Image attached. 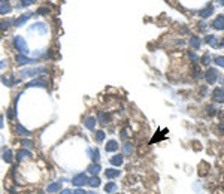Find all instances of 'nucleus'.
<instances>
[{
  "label": "nucleus",
  "mask_w": 224,
  "mask_h": 194,
  "mask_svg": "<svg viewBox=\"0 0 224 194\" xmlns=\"http://www.w3.org/2000/svg\"><path fill=\"white\" fill-rule=\"evenodd\" d=\"M15 133H17V135H19V136H30V131L25 129V127H23L21 124H18L15 127Z\"/></svg>",
  "instance_id": "nucleus-5"
},
{
  "label": "nucleus",
  "mask_w": 224,
  "mask_h": 194,
  "mask_svg": "<svg viewBox=\"0 0 224 194\" xmlns=\"http://www.w3.org/2000/svg\"><path fill=\"white\" fill-rule=\"evenodd\" d=\"M11 6L8 5V3H2L0 5V15H6V14H9L11 12Z\"/></svg>",
  "instance_id": "nucleus-11"
},
{
  "label": "nucleus",
  "mask_w": 224,
  "mask_h": 194,
  "mask_svg": "<svg viewBox=\"0 0 224 194\" xmlns=\"http://www.w3.org/2000/svg\"><path fill=\"white\" fill-rule=\"evenodd\" d=\"M117 148H118V145H117L115 140H111V142H108V145H106V151H115Z\"/></svg>",
  "instance_id": "nucleus-16"
},
{
  "label": "nucleus",
  "mask_w": 224,
  "mask_h": 194,
  "mask_svg": "<svg viewBox=\"0 0 224 194\" xmlns=\"http://www.w3.org/2000/svg\"><path fill=\"white\" fill-rule=\"evenodd\" d=\"M2 119H3V118L0 117V129H2V127H3V123H2Z\"/></svg>",
  "instance_id": "nucleus-34"
},
{
  "label": "nucleus",
  "mask_w": 224,
  "mask_h": 194,
  "mask_svg": "<svg viewBox=\"0 0 224 194\" xmlns=\"http://www.w3.org/2000/svg\"><path fill=\"white\" fill-rule=\"evenodd\" d=\"M88 194H94V193H93V191H90V193H88Z\"/></svg>",
  "instance_id": "nucleus-36"
},
{
  "label": "nucleus",
  "mask_w": 224,
  "mask_h": 194,
  "mask_svg": "<svg viewBox=\"0 0 224 194\" xmlns=\"http://www.w3.org/2000/svg\"><path fill=\"white\" fill-rule=\"evenodd\" d=\"M111 163H112V164H121V163H123V157H121V155H115L114 158L111 160Z\"/></svg>",
  "instance_id": "nucleus-17"
},
{
  "label": "nucleus",
  "mask_w": 224,
  "mask_h": 194,
  "mask_svg": "<svg viewBox=\"0 0 224 194\" xmlns=\"http://www.w3.org/2000/svg\"><path fill=\"white\" fill-rule=\"evenodd\" d=\"M60 194H73V191H72V190H67V188H66V190L60 191Z\"/></svg>",
  "instance_id": "nucleus-30"
},
{
  "label": "nucleus",
  "mask_w": 224,
  "mask_h": 194,
  "mask_svg": "<svg viewBox=\"0 0 224 194\" xmlns=\"http://www.w3.org/2000/svg\"><path fill=\"white\" fill-rule=\"evenodd\" d=\"M31 15H33V14H25V15H21V17H19V18L17 19V21H15V25H17V27L23 25V24H24L25 21H27L29 18H31Z\"/></svg>",
  "instance_id": "nucleus-8"
},
{
  "label": "nucleus",
  "mask_w": 224,
  "mask_h": 194,
  "mask_svg": "<svg viewBox=\"0 0 224 194\" xmlns=\"http://www.w3.org/2000/svg\"><path fill=\"white\" fill-rule=\"evenodd\" d=\"M87 182H88L90 187H99V185H100V179H99V178H91V179L87 181Z\"/></svg>",
  "instance_id": "nucleus-15"
},
{
  "label": "nucleus",
  "mask_w": 224,
  "mask_h": 194,
  "mask_svg": "<svg viewBox=\"0 0 224 194\" xmlns=\"http://www.w3.org/2000/svg\"><path fill=\"white\" fill-rule=\"evenodd\" d=\"M217 99H218V100H223V93H221V91H217Z\"/></svg>",
  "instance_id": "nucleus-32"
},
{
  "label": "nucleus",
  "mask_w": 224,
  "mask_h": 194,
  "mask_svg": "<svg viewBox=\"0 0 224 194\" xmlns=\"http://www.w3.org/2000/svg\"><path fill=\"white\" fill-rule=\"evenodd\" d=\"M15 60H17V63L19 64V66H23V64H31V63H35L33 60H30L29 57H25L24 54H18L17 57H15Z\"/></svg>",
  "instance_id": "nucleus-3"
},
{
  "label": "nucleus",
  "mask_w": 224,
  "mask_h": 194,
  "mask_svg": "<svg viewBox=\"0 0 224 194\" xmlns=\"http://www.w3.org/2000/svg\"><path fill=\"white\" fill-rule=\"evenodd\" d=\"M217 2H218V3L221 5V6H224V0H217Z\"/></svg>",
  "instance_id": "nucleus-33"
},
{
  "label": "nucleus",
  "mask_w": 224,
  "mask_h": 194,
  "mask_svg": "<svg viewBox=\"0 0 224 194\" xmlns=\"http://www.w3.org/2000/svg\"><path fill=\"white\" fill-rule=\"evenodd\" d=\"M206 41H208L211 45H212V46L217 45V37H215V36H208V37H206Z\"/></svg>",
  "instance_id": "nucleus-21"
},
{
  "label": "nucleus",
  "mask_w": 224,
  "mask_h": 194,
  "mask_svg": "<svg viewBox=\"0 0 224 194\" xmlns=\"http://www.w3.org/2000/svg\"><path fill=\"white\" fill-rule=\"evenodd\" d=\"M9 25H12V19H5V21H0V29H2V30L9 29Z\"/></svg>",
  "instance_id": "nucleus-14"
},
{
  "label": "nucleus",
  "mask_w": 224,
  "mask_h": 194,
  "mask_svg": "<svg viewBox=\"0 0 224 194\" xmlns=\"http://www.w3.org/2000/svg\"><path fill=\"white\" fill-rule=\"evenodd\" d=\"M33 2H35V0H23L21 5H23V6H27V5H31Z\"/></svg>",
  "instance_id": "nucleus-28"
},
{
  "label": "nucleus",
  "mask_w": 224,
  "mask_h": 194,
  "mask_svg": "<svg viewBox=\"0 0 224 194\" xmlns=\"http://www.w3.org/2000/svg\"><path fill=\"white\" fill-rule=\"evenodd\" d=\"M223 45H224V39H223Z\"/></svg>",
  "instance_id": "nucleus-37"
},
{
  "label": "nucleus",
  "mask_w": 224,
  "mask_h": 194,
  "mask_svg": "<svg viewBox=\"0 0 224 194\" xmlns=\"http://www.w3.org/2000/svg\"><path fill=\"white\" fill-rule=\"evenodd\" d=\"M14 46L21 52V54H29L30 52V49L27 48V43H25V41H24V37H21V36L14 37Z\"/></svg>",
  "instance_id": "nucleus-1"
},
{
  "label": "nucleus",
  "mask_w": 224,
  "mask_h": 194,
  "mask_svg": "<svg viewBox=\"0 0 224 194\" xmlns=\"http://www.w3.org/2000/svg\"><path fill=\"white\" fill-rule=\"evenodd\" d=\"M105 175H106V178H112V176H117V175H118V172H114V170H106V173H105Z\"/></svg>",
  "instance_id": "nucleus-23"
},
{
  "label": "nucleus",
  "mask_w": 224,
  "mask_h": 194,
  "mask_svg": "<svg viewBox=\"0 0 224 194\" xmlns=\"http://www.w3.org/2000/svg\"><path fill=\"white\" fill-rule=\"evenodd\" d=\"M0 2H2V3H6V0H0Z\"/></svg>",
  "instance_id": "nucleus-35"
},
{
  "label": "nucleus",
  "mask_w": 224,
  "mask_h": 194,
  "mask_svg": "<svg viewBox=\"0 0 224 194\" xmlns=\"http://www.w3.org/2000/svg\"><path fill=\"white\" fill-rule=\"evenodd\" d=\"M87 175L85 173H78V175H75L73 178H72V184L73 185H76V187H81V185H84L85 182H87Z\"/></svg>",
  "instance_id": "nucleus-2"
},
{
  "label": "nucleus",
  "mask_w": 224,
  "mask_h": 194,
  "mask_svg": "<svg viewBox=\"0 0 224 194\" xmlns=\"http://www.w3.org/2000/svg\"><path fill=\"white\" fill-rule=\"evenodd\" d=\"M99 170H100V166H99V164L90 166V172H91V173H99Z\"/></svg>",
  "instance_id": "nucleus-20"
},
{
  "label": "nucleus",
  "mask_w": 224,
  "mask_h": 194,
  "mask_svg": "<svg viewBox=\"0 0 224 194\" xmlns=\"http://www.w3.org/2000/svg\"><path fill=\"white\" fill-rule=\"evenodd\" d=\"M190 43H191L194 48H199V45H200V41H199V37H191L190 39Z\"/></svg>",
  "instance_id": "nucleus-19"
},
{
  "label": "nucleus",
  "mask_w": 224,
  "mask_h": 194,
  "mask_svg": "<svg viewBox=\"0 0 224 194\" xmlns=\"http://www.w3.org/2000/svg\"><path fill=\"white\" fill-rule=\"evenodd\" d=\"M84 124H85V127L87 129H90V130H94V127H96V118H93V117H90V118H87L84 121Z\"/></svg>",
  "instance_id": "nucleus-7"
},
{
  "label": "nucleus",
  "mask_w": 224,
  "mask_h": 194,
  "mask_svg": "<svg viewBox=\"0 0 224 194\" xmlns=\"http://www.w3.org/2000/svg\"><path fill=\"white\" fill-rule=\"evenodd\" d=\"M212 27L217 29V30H224V17H218L214 19L212 23Z\"/></svg>",
  "instance_id": "nucleus-4"
},
{
  "label": "nucleus",
  "mask_w": 224,
  "mask_h": 194,
  "mask_svg": "<svg viewBox=\"0 0 224 194\" xmlns=\"http://www.w3.org/2000/svg\"><path fill=\"white\" fill-rule=\"evenodd\" d=\"M73 194H87V191H84L82 188H78L76 191H73Z\"/></svg>",
  "instance_id": "nucleus-29"
},
{
  "label": "nucleus",
  "mask_w": 224,
  "mask_h": 194,
  "mask_svg": "<svg viewBox=\"0 0 224 194\" xmlns=\"http://www.w3.org/2000/svg\"><path fill=\"white\" fill-rule=\"evenodd\" d=\"M14 117H15V108H11V109H9V112H8V118H9V119H12Z\"/></svg>",
  "instance_id": "nucleus-24"
},
{
  "label": "nucleus",
  "mask_w": 224,
  "mask_h": 194,
  "mask_svg": "<svg viewBox=\"0 0 224 194\" xmlns=\"http://www.w3.org/2000/svg\"><path fill=\"white\" fill-rule=\"evenodd\" d=\"M115 190V185L114 184H108L106 185V191H114Z\"/></svg>",
  "instance_id": "nucleus-27"
},
{
  "label": "nucleus",
  "mask_w": 224,
  "mask_h": 194,
  "mask_svg": "<svg viewBox=\"0 0 224 194\" xmlns=\"http://www.w3.org/2000/svg\"><path fill=\"white\" fill-rule=\"evenodd\" d=\"M29 87H41V88H45V87H47V82H45L43 79H35V81H31L29 84Z\"/></svg>",
  "instance_id": "nucleus-9"
},
{
  "label": "nucleus",
  "mask_w": 224,
  "mask_h": 194,
  "mask_svg": "<svg viewBox=\"0 0 224 194\" xmlns=\"http://www.w3.org/2000/svg\"><path fill=\"white\" fill-rule=\"evenodd\" d=\"M60 188H61V184H60V182H54V184L48 185L47 191H48L49 194H54V193H58V191H60Z\"/></svg>",
  "instance_id": "nucleus-6"
},
{
  "label": "nucleus",
  "mask_w": 224,
  "mask_h": 194,
  "mask_svg": "<svg viewBox=\"0 0 224 194\" xmlns=\"http://www.w3.org/2000/svg\"><path fill=\"white\" fill-rule=\"evenodd\" d=\"M18 160H23V158H25V157H31V152L30 151H27V149H21L18 154Z\"/></svg>",
  "instance_id": "nucleus-13"
},
{
  "label": "nucleus",
  "mask_w": 224,
  "mask_h": 194,
  "mask_svg": "<svg viewBox=\"0 0 224 194\" xmlns=\"http://www.w3.org/2000/svg\"><path fill=\"white\" fill-rule=\"evenodd\" d=\"M105 137V133L103 131H96V135H94V139L97 140V142H102Z\"/></svg>",
  "instance_id": "nucleus-18"
},
{
  "label": "nucleus",
  "mask_w": 224,
  "mask_h": 194,
  "mask_svg": "<svg viewBox=\"0 0 224 194\" xmlns=\"http://www.w3.org/2000/svg\"><path fill=\"white\" fill-rule=\"evenodd\" d=\"M212 12H214V8H212V6L209 5L206 9H202V11H200V17L206 18V17H209V15H212Z\"/></svg>",
  "instance_id": "nucleus-10"
},
{
  "label": "nucleus",
  "mask_w": 224,
  "mask_h": 194,
  "mask_svg": "<svg viewBox=\"0 0 224 194\" xmlns=\"http://www.w3.org/2000/svg\"><path fill=\"white\" fill-rule=\"evenodd\" d=\"M217 61H218V64L224 66V58H223V57H218V58H217Z\"/></svg>",
  "instance_id": "nucleus-31"
},
{
  "label": "nucleus",
  "mask_w": 224,
  "mask_h": 194,
  "mask_svg": "<svg viewBox=\"0 0 224 194\" xmlns=\"http://www.w3.org/2000/svg\"><path fill=\"white\" fill-rule=\"evenodd\" d=\"M3 160H5L6 163H11L12 160H14V154H12L11 149H6V151H5V154H3Z\"/></svg>",
  "instance_id": "nucleus-12"
},
{
  "label": "nucleus",
  "mask_w": 224,
  "mask_h": 194,
  "mask_svg": "<svg viewBox=\"0 0 224 194\" xmlns=\"http://www.w3.org/2000/svg\"><path fill=\"white\" fill-rule=\"evenodd\" d=\"M99 118H100V123H103V124L106 123V115H105L103 112H100V113H99Z\"/></svg>",
  "instance_id": "nucleus-26"
},
{
  "label": "nucleus",
  "mask_w": 224,
  "mask_h": 194,
  "mask_svg": "<svg viewBox=\"0 0 224 194\" xmlns=\"http://www.w3.org/2000/svg\"><path fill=\"white\" fill-rule=\"evenodd\" d=\"M23 145L25 146V148H31V146H33V142H31V140H23Z\"/></svg>",
  "instance_id": "nucleus-25"
},
{
  "label": "nucleus",
  "mask_w": 224,
  "mask_h": 194,
  "mask_svg": "<svg viewBox=\"0 0 224 194\" xmlns=\"http://www.w3.org/2000/svg\"><path fill=\"white\" fill-rule=\"evenodd\" d=\"M208 78H209V81H214V79H217V72H215V70H209Z\"/></svg>",
  "instance_id": "nucleus-22"
}]
</instances>
